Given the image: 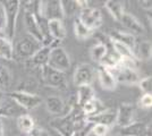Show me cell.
<instances>
[{
    "label": "cell",
    "mask_w": 152,
    "mask_h": 136,
    "mask_svg": "<svg viewBox=\"0 0 152 136\" xmlns=\"http://www.w3.org/2000/svg\"><path fill=\"white\" fill-rule=\"evenodd\" d=\"M40 78L43 85L52 89L65 91L67 90V78L65 73L52 69L49 66H43L40 68Z\"/></svg>",
    "instance_id": "6da1fadb"
},
{
    "label": "cell",
    "mask_w": 152,
    "mask_h": 136,
    "mask_svg": "<svg viewBox=\"0 0 152 136\" xmlns=\"http://www.w3.org/2000/svg\"><path fill=\"white\" fill-rule=\"evenodd\" d=\"M2 5L6 13V30L7 39L10 41L15 36V30H16V22L18 17L19 9H20V1L19 0H5L2 1Z\"/></svg>",
    "instance_id": "7a4b0ae2"
},
{
    "label": "cell",
    "mask_w": 152,
    "mask_h": 136,
    "mask_svg": "<svg viewBox=\"0 0 152 136\" xmlns=\"http://www.w3.org/2000/svg\"><path fill=\"white\" fill-rule=\"evenodd\" d=\"M47 66L61 73H66L70 68V58L67 51L60 45L50 48Z\"/></svg>",
    "instance_id": "3957f363"
},
{
    "label": "cell",
    "mask_w": 152,
    "mask_h": 136,
    "mask_svg": "<svg viewBox=\"0 0 152 136\" xmlns=\"http://www.w3.org/2000/svg\"><path fill=\"white\" fill-rule=\"evenodd\" d=\"M8 97L12 100H14L25 111L33 110V109L38 108L43 101L42 97H39L38 94L31 93V92H24V91H13L8 94Z\"/></svg>",
    "instance_id": "277c9868"
},
{
    "label": "cell",
    "mask_w": 152,
    "mask_h": 136,
    "mask_svg": "<svg viewBox=\"0 0 152 136\" xmlns=\"http://www.w3.org/2000/svg\"><path fill=\"white\" fill-rule=\"evenodd\" d=\"M78 20L89 30L94 32L102 24V13L100 9L93 7H86L78 13Z\"/></svg>",
    "instance_id": "5b68a950"
},
{
    "label": "cell",
    "mask_w": 152,
    "mask_h": 136,
    "mask_svg": "<svg viewBox=\"0 0 152 136\" xmlns=\"http://www.w3.org/2000/svg\"><path fill=\"white\" fill-rule=\"evenodd\" d=\"M42 45L39 42H37L34 39H32L31 36H24L17 42V44L14 49V55H17V57L23 59L24 61L31 58L32 56L38 51Z\"/></svg>",
    "instance_id": "8992f818"
},
{
    "label": "cell",
    "mask_w": 152,
    "mask_h": 136,
    "mask_svg": "<svg viewBox=\"0 0 152 136\" xmlns=\"http://www.w3.org/2000/svg\"><path fill=\"white\" fill-rule=\"evenodd\" d=\"M111 73L114 74L116 82L121 83V84H139L140 79H141L137 71L134 68L126 67V66H123L121 64H118L114 69H111Z\"/></svg>",
    "instance_id": "52a82bcc"
},
{
    "label": "cell",
    "mask_w": 152,
    "mask_h": 136,
    "mask_svg": "<svg viewBox=\"0 0 152 136\" xmlns=\"http://www.w3.org/2000/svg\"><path fill=\"white\" fill-rule=\"evenodd\" d=\"M95 76L94 68L89 64H80L76 66L73 82L75 86H83V85H91Z\"/></svg>",
    "instance_id": "ba28073f"
},
{
    "label": "cell",
    "mask_w": 152,
    "mask_h": 136,
    "mask_svg": "<svg viewBox=\"0 0 152 136\" xmlns=\"http://www.w3.org/2000/svg\"><path fill=\"white\" fill-rule=\"evenodd\" d=\"M51 127L61 136H72L75 133L74 119L70 113H65L64 116L55 118L51 121Z\"/></svg>",
    "instance_id": "9c48e42d"
},
{
    "label": "cell",
    "mask_w": 152,
    "mask_h": 136,
    "mask_svg": "<svg viewBox=\"0 0 152 136\" xmlns=\"http://www.w3.org/2000/svg\"><path fill=\"white\" fill-rule=\"evenodd\" d=\"M42 15L47 20H63L65 18L63 10L61 0H51L43 1L42 5Z\"/></svg>",
    "instance_id": "30bf717a"
},
{
    "label": "cell",
    "mask_w": 152,
    "mask_h": 136,
    "mask_svg": "<svg viewBox=\"0 0 152 136\" xmlns=\"http://www.w3.org/2000/svg\"><path fill=\"white\" fill-rule=\"evenodd\" d=\"M49 52H50L49 47H41L31 58H28L24 61V66L28 69H37V68L40 69L41 67H43L48 64Z\"/></svg>",
    "instance_id": "8fae6325"
},
{
    "label": "cell",
    "mask_w": 152,
    "mask_h": 136,
    "mask_svg": "<svg viewBox=\"0 0 152 136\" xmlns=\"http://www.w3.org/2000/svg\"><path fill=\"white\" fill-rule=\"evenodd\" d=\"M121 136H151V125L142 121H133L121 130Z\"/></svg>",
    "instance_id": "7c38bea8"
},
{
    "label": "cell",
    "mask_w": 152,
    "mask_h": 136,
    "mask_svg": "<svg viewBox=\"0 0 152 136\" xmlns=\"http://www.w3.org/2000/svg\"><path fill=\"white\" fill-rule=\"evenodd\" d=\"M134 117V107L131 103H121L118 110L116 112V124L123 128L126 127L129 124L133 123Z\"/></svg>",
    "instance_id": "4fadbf2b"
},
{
    "label": "cell",
    "mask_w": 152,
    "mask_h": 136,
    "mask_svg": "<svg viewBox=\"0 0 152 136\" xmlns=\"http://www.w3.org/2000/svg\"><path fill=\"white\" fill-rule=\"evenodd\" d=\"M96 77L98 81L101 85V87L103 90L107 91H114L117 87V82L115 78L114 74L111 73L110 69H108L106 67H102L99 65V67L96 68Z\"/></svg>",
    "instance_id": "5bb4252c"
},
{
    "label": "cell",
    "mask_w": 152,
    "mask_h": 136,
    "mask_svg": "<svg viewBox=\"0 0 152 136\" xmlns=\"http://www.w3.org/2000/svg\"><path fill=\"white\" fill-rule=\"evenodd\" d=\"M86 121L91 125H103L110 127L114 124H116V112L113 110H102L95 115L85 117Z\"/></svg>",
    "instance_id": "9a60e30c"
},
{
    "label": "cell",
    "mask_w": 152,
    "mask_h": 136,
    "mask_svg": "<svg viewBox=\"0 0 152 136\" xmlns=\"http://www.w3.org/2000/svg\"><path fill=\"white\" fill-rule=\"evenodd\" d=\"M24 23H25V28L26 32L28 34V36H31L32 39H34L37 42H39L42 45L43 42V35L40 31L38 20L35 18V16L31 13H25L24 16Z\"/></svg>",
    "instance_id": "2e32d148"
},
{
    "label": "cell",
    "mask_w": 152,
    "mask_h": 136,
    "mask_svg": "<svg viewBox=\"0 0 152 136\" xmlns=\"http://www.w3.org/2000/svg\"><path fill=\"white\" fill-rule=\"evenodd\" d=\"M26 112L24 109H22L18 104L9 97H4V100L0 103V118L2 117H14V116H22L25 115Z\"/></svg>",
    "instance_id": "e0dca14e"
},
{
    "label": "cell",
    "mask_w": 152,
    "mask_h": 136,
    "mask_svg": "<svg viewBox=\"0 0 152 136\" xmlns=\"http://www.w3.org/2000/svg\"><path fill=\"white\" fill-rule=\"evenodd\" d=\"M121 25L124 26L126 30H128L131 34H142V33L144 32V27L143 25L140 23V20L133 16L132 14L129 13H125L123 14V16H121Z\"/></svg>",
    "instance_id": "ac0fdd59"
},
{
    "label": "cell",
    "mask_w": 152,
    "mask_h": 136,
    "mask_svg": "<svg viewBox=\"0 0 152 136\" xmlns=\"http://www.w3.org/2000/svg\"><path fill=\"white\" fill-rule=\"evenodd\" d=\"M93 99H95V92L91 85H83L77 87V94L75 97V100L80 108H82L84 104L92 101Z\"/></svg>",
    "instance_id": "d6986e66"
},
{
    "label": "cell",
    "mask_w": 152,
    "mask_h": 136,
    "mask_svg": "<svg viewBox=\"0 0 152 136\" xmlns=\"http://www.w3.org/2000/svg\"><path fill=\"white\" fill-rule=\"evenodd\" d=\"M48 31L51 38L57 41H63L67 35L64 22L59 20H48Z\"/></svg>",
    "instance_id": "ffe728a7"
},
{
    "label": "cell",
    "mask_w": 152,
    "mask_h": 136,
    "mask_svg": "<svg viewBox=\"0 0 152 136\" xmlns=\"http://www.w3.org/2000/svg\"><path fill=\"white\" fill-rule=\"evenodd\" d=\"M109 40H113L116 42H119L129 47L132 50H134V47L136 44V40H135V35L131 34L128 32H123V31H111L109 34Z\"/></svg>",
    "instance_id": "44dd1931"
},
{
    "label": "cell",
    "mask_w": 152,
    "mask_h": 136,
    "mask_svg": "<svg viewBox=\"0 0 152 136\" xmlns=\"http://www.w3.org/2000/svg\"><path fill=\"white\" fill-rule=\"evenodd\" d=\"M45 104L47 110L53 115H61L65 112V109H66V105H65L63 99L59 97H55V95L47 97Z\"/></svg>",
    "instance_id": "7402d4cb"
},
{
    "label": "cell",
    "mask_w": 152,
    "mask_h": 136,
    "mask_svg": "<svg viewBox=\"0 0 152 136\" xmlns=\"http://www.w3.org/2000/svg\"><path fill=\"white\" fill-rule=\"evenodd\" d=\"M151 42L149 40H143L141 42H136L134 47V55L137 60H149L151 59Z\"/></svg>",
    "instance_id": "603a6c76"
},
{
    "label": "cell",
    "mask_w": 152,
    "mask_h": 136,
    "mask_svg": "<svg viewBox=\"0 0 152 136\" xmlns=\"http://www.w3.org/2000/svg\"><path fill=\"white\" fill-rule=\"evenodd\" d=\"M104 7H106V9L109 12V14L111 15V17L116 22H121V16H123V14L125 13L124 12V4L121 1H118V0H108L104 4Z\"/></svg>",
    "instance_id": "cb8c5ba5"
},
{
    "label": "cell",
    "mask_w": 152,
    "mask_h": 136,
    "mask_svg": "<svg viewBox=\"0 0 152 136\" xmlns=\"http://www.w3.org/2000/svg\"><path fill=\"white\" fill-rule=\"evenodd\" d=\"M14 57V47L12 41L6 36H0V58L12 60Z\"/></svg>",
    "instance_id": "d4e9b609"
},
{
    "label": "cell",
    "mask_w": 152,
    "mask_h": 136,
    "mask_svg": "<svg viewBox=\"0 0 152 136\" xmlns=\"http://www.w3.org/2000/svg\"><path fill=\"white\" fill-rule=\"evenodd\" d=\"M12 81H13L12 73L6 66L0 64V91L5 93L6 91L9 90L12 86Z\"/></svg>",
    "instance_id": "484cf974"
},
{
    "label": "cell",
    "mask_w": 152,
    "mask_h": 136,
    "mask_svg": "<svg viewBox=\"0 0 152 136\" xmlns=\"http://www.w3.org/2000/svg\"><path fill=\"white\" fill-rule=\"evenodd\" d=\"M107 52H108V44L103 43V42H99V43H96V44H94L91 48L90 56H91V59L93 61L100 64V61L107 55Z\"/></svg>",
    "instance_id": "4316f807"
},
{
    "label": "cell",
    "mask_w": 152,
    "mask_h": 136,
    "mask_svg": "<svg viewBox=\"0 0 152 136\" xmlns=\"http://www.w3.org/2000/svg\"><path fill=\"white\" fill-rule=\"evenodd\" d=\"M17 126H18V129L25 134H30V132L35 127L33 118L28 116L27 113L17 117Z\"/></svg>",
    "instance_id": "83f0119b"
},
{
    "label": "cell",
    "mask_w": 152,
    "mask_h": 136,
    "mask_svg": "<svg viewBox=\"0 0 152 136\" xmlns=\"http://www.w3.org/2000/svg\"><path fill=\"white\" fill-rule=\"evenodd\" d=\"M74 34H75L76 39L78 40H86L89 39L90 36L93 34V31L89 30L86 26H84L78 20V18H76L74 20Z\"/></svg>",
    "instance_id": "f1b7e54d"
},
{
    "label": "cell",
    "mask_w": 152,
    "mask_h": 136,
    "mask_svg": "<svg viewBox=\"0 0 152 136\" xmlns=\"http://www.w3.org/2000/svg\"><path fill=\"white\" fill-rule=\"evenodd\" d=\"M100 101L99 100H96V99H93L92 101H90L88 103H85L83 105L82 108V112L83 115L85 117H89V116H92V115H95V113H98V112H100Z\"/></svg>",
    "instance_id": "f546056e"
},
{
    "label": "cell",
    "mask_w": 152,
    "mask_h": 136,
    "mask_svg": "<svg viewBox=\"0 0 152 136\" xmlns=\"http://www.w3.org/2000/svg\"><path fill=\"white\" fill-rule=\"evenodd\" d=\"M140 90L143 92V94H151L152 92V77L146 76V77L140 79L139 82Z\"/></svg>",
    "instance_id": "4dcf8cb0"
},
{
    "label": "cell",
    "mask_w": 152,
    "mask_h": 136,
    "mask_svg": "<svg viewBox=\"0 0 152 136\" xmlns=\"http://www.w3.org/2000/svg\"><path fill=\"white\" fill-rule=\"evenodd\" d=\"M61 5H63V10L65 16L74 15L77 9L80 10V8L76 5V0L75 1H61Z\"/></svg>",
    "instance_id": "1f68e13d"
},
{
    "label": "cell",
    "mask_w": 152,
    "mask_h": 136,
    "mask_svg": "<svg viewBox=\"0 0 152 136\" xmlns=\"http://www.w3.org/2000/svg\"><path fill=\"white\" fill-rule=\"evenodd\" d=\"M109 133V127L103 125H92L90 135L92 136H107Z\"/></svg>",
    "instance_id": "d6a6232c"
},
{
    "label": "cell",
    "mask_w": 152,
    "mask_h": 136,
    "mask_svg": "<svg viewBox=\"0 0 152 136\" xmlns=\"http://www.w3.org/2000/svg\"><path fill=\"white\" fill-rule=\"evenodd\" d=\"M6 30V13L2 2L0 1V33L5 32Z\"/></svg>",
    "instance_id": "836d02e7"
},
{
    "label": "cell",
    "mask_w": 152,
    "mask_h": 136,
    "mask_svg": "<svg viewBox=\"0 0 152 136\" xmlns=\"http://www.w3.org/2000/svg\"><path fill=\"white\" fill-rule=\"evenodd\" d=\"M140 105L143 108H151L152 105V95L151 94H143L142 97L140 99Z\"/></svg>",
    "instance_id": "e575fe53"
},
{
    "label": "cell",
    "mask_w": 152,
    "mask_h": 136,
    "mask_svg": "<svg viewBox=\"0 0 152 136\" xmlns=\"http://www.w3.org/2000/svg\"><path fill=\"white\" fill-rule=\"evenodd\" d=\"M30 136H49V133L41 127H34L30 132Z\"/></svg>",
    "instance_id": "d590c367"
},
{
    "label": "cell",
    "mask_w": 152,
    "mask_h": 136,
    "mask_svg": "<svg viewBox=\"0 0 152 136\" xmlns=\"http://www.w3.org/2000/svg\"><path fill=\"white\" fill-rule=\"evenodd\" d=\"M139 5L140 7H142L143 9H146V10H151V7H152V2L150 0H142V1H139Z\"/></svg>",
    "instance_id": "8d00e7d4"
},
{
    "label": "cell",
    "mask_w": 152,
    "mask_h": 136,
    "mask_svg": "<svg viewBox=\"0 0 152 136\" xmlns=\"http://www.w3.org/2000/svg\"><path fill=\"white\" fill-rule=\"evenodd\" d=\"M4 97H5V93H4V92H1V91H0V103H1V101H2V100H4Z\"/></svg>",
    "instance_id": "74e56055"
},
{
    "label": "cell",
    "mask_w": 152,
    "mask_h": 136,
    "mask_svg": "<svg viewBox=\"0 0 152 136\" xmlns=\"http://www.w3.org/2000/svg\"><path fill=\"white\" fill-rule=\"evenodd\" d=\"M0 136H2V125L0 123Z\"/></svg>",
    "instance_id": "f35d334b"
},
{
    "label": "cell",
    "mask_w": 152,
    "mask_h": 136,
    "mask_svg": "<svg viewBox=\"0 0 152 136\" xmlns=\"http://www.w3.org/2000/svg\"><path fill=\"white\" fill-rule=\"evenodd\" d=\"M115 136H121V135H119V134H118V135H115Z\"/></svg>",
    "instance_id": "ab89813d"
}]
</instances>
